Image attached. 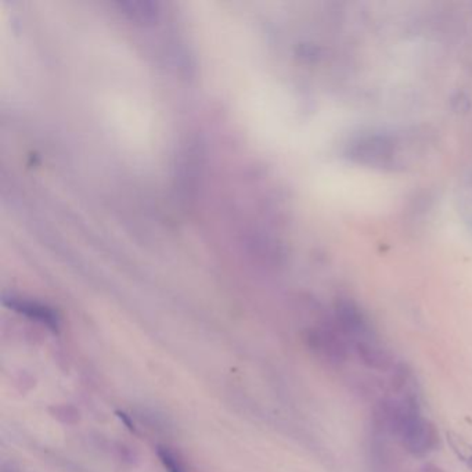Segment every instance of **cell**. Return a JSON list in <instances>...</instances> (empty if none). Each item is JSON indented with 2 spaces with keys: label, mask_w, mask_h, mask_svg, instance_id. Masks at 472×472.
Wrapping results in <instances>:
<instances>
[{
  "label": "cell",
  "mask_w": 472,
  "mask_h": 472,
  "mask_svg": "<svg viewBox=\"0 0 472 472\" xmlns=\"http://www.w3.org/2000/svg\"><path fill=\"white\" fill-rule=\"evenodd\" d=\"M400 431L406 439V445L414 453H425L434 446L435 435L428 423L413 411H406L400 417Z\"/></svg>",
  "instance_id": "cell-1"
},
{
  "label": "cell",
  "mask_w": 472,
  "mask_h": 472,
  "mask_svg": "<svg viewBox=\"0 0 472 472\" xmlns=\"http://www.w3.org/2000/svg\"><path fill=\"white\" fill-rule=\"evenodd\" d=\"M4 305L14 312L23 315L25 318L45 324L53 332H58L60 330V318L58 315L46 305L26 300V299L10 298L3 299Z\"/></svg>",
  "instance_id": "cell-2"
},
{
  "label": "cell",
  "mask_w": 472,
  "mask_h": 472,
  "mask_svg": "<svg viewBox=\"0 0 472 472\" xmlns=\"http://www.w3.org/2000/svg\"><path fill=\"white\" fill-rule=\"evenodd\" d=\"M157 456H158L162 467L165 468V471L186 472L184 466L182 464L179 457L174 454L171 449L165 448V446H158L157 448Z\"/></svg>",
  "instance_id": "cell-3"
},
{
  "label": "cell",
  "mask_w": 472,
  "mask_h": 472,
  "mask_svg": "<svg viewBox=\"0 0 472 472\" xmlns=\"http://www.w3.org/2000/svg\"><path fill=\"white\" fill-rule=\"evenodd\" d=\"M448 441L450 446L453 448V451L461 458L470 468L472 470V446L467 442H464L461 438L448 434Z\"/></svg>",
  "instance_id": "cell-4"
},
{
  "label": "cell",
  "mask_w": 472,
  "mask_h": 472,
  "mask_svg": "<svg viewBox=\"0 0 472 472\" xmlns=\"http://www.w3.org/2000/svg\"><path fill=\"white\" fill-rule=\"evenodd\" d=\"M115 414H117V417H118V419H120V420H121V421H122V423L126 425V428H127L130 432H133V434H136V432H137V431H136V426H135V424H133V421L130 420V417H129V416H127L125 411H117Z\"/></svg>",
  "instance_id": "cell-5"
}]
</instances>
